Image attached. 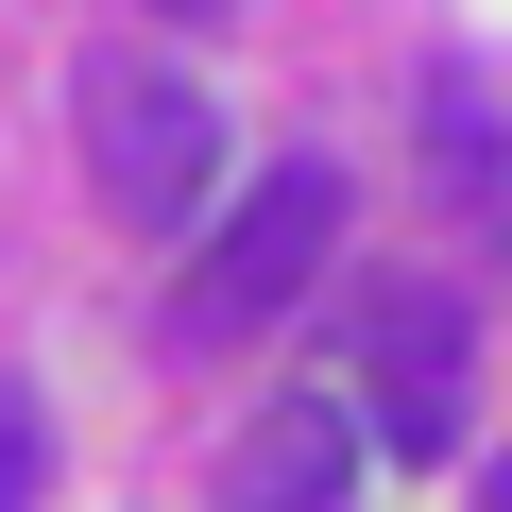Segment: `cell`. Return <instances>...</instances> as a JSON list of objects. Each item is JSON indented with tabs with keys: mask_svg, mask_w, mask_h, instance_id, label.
<instances>
[{
	"mask_svg": "<svg viewBox=\"0 0 512 512\" xmlns=\"http://www.w3.org/2000/svg\"><path fill=\"white\" fill-rule=\"evenodd\" d=\"M325 256H342V171H325V154H274L256 188H222V205H205L188 274H171V342H188V359L274 342V325L325 291Z\"/></svg>",
	"mask_w": 512,
	"mask_h": 512,
	"instance_id": "6da1fadb",
	"label": "cell"
},
{
	"mask_svg": "<svg viewBox=\"0 0 512 512\" xmlns=\"http://www.w3.org/2000/svg\"><path fill=\"white\" fill-rule=\"evenodd\" d=\"M86 171L137 239H205V205L239 188V137H222V86L171 69V52H103L86 69Z\"/></svg>",
	"mask_w": 512,
	"mask_h": 512,
	"instance_id": "7a4b0ae2",
	"label": "cell"
},
{
	"mask_svg": "<svg viewBox=\"0 0 512 512\" xmlns=\"http://www.w3.org/2000/svg\"><path fill=\"white\" fill-rule=\"evenodd\" d=\"M342 359H359V393H342L359 444H393V461H444L461 444V308L444 291H376Z\"/></svg>",
	"mask_w": 512,
	"mask_h": 512,
	"instance_id": "3957f363",
	"label": "cell"
},
{
	"mask_svg": "<svg viewBox=\"0 0 512 512\" xmlns=\"http://www.w3.org/2000/svg\"><path fill=\"white\" fill-rule=\"evenodd\" d=\"M342 478H359V410L342 393H274L239 427V461H222V512H342Z\"/></svg>",
	"mask_w": 512,
	"mask_h": 512,
	"instance_id": "277c9868",
	"label": "cell"
},
{
	"mask_svg": "<svg viewBox=\"0 0 512 512\" xmlns=\"http://www.w3.org/2000/svg\"><path fill=\"white\" fill-rule=\"evenodd\" d=\"M427 171H444V188L512 239V103H495L478 69H444V86H427Z\"/></svg>",
	"mask_w": 512,
	"mask_h": 512,
	"instance_id": "5b68a950",
	"label": "cell"
},
{
	"mask_svg": "<svg viewBox=\"0 0 512 512\" xmlns=\"http://www.w3.org/2000/svg\"><path fill=\"white\" fill-rule=\"evenodd\" d=\"M35 478H52V410L35 376H0V512H35Z\"/></svg>",
	"mask_w": 512,
	"mask_h": 512,
	"instance_id": "8992f818",
	"label": "cell"
},
{
	"mask_svg": "<svg viewBox=\"0 0 512 512\" xmlns=\"http://www.w3.org/2000/svg\"><path fill=\"white\" fill-rule=\"evenodd\" d=\"M478 512H512V461H478Z\"/></svg>",
	"mask_w": 512,
	"mask_h": 512,
	"instance_id": "52a82bcc",
	"label": "cell"
}]
</instances>
